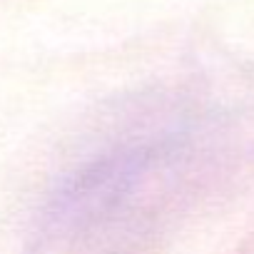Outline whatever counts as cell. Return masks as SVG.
<instances>
[{
    "label": "cell",
    "mask_w": 254,
    "mask_h": 254,
    "mask_svg": "<svg viewBox=\"0 0 254 254\" xmlns=\"http://www.w3.org/2000/svg\"><path fill=\"white\" fill-rule=\"evenodd\" d=\"M190 132L177 125L122 132L80 160L53 190L43 214L45 237H75L115 219L187 150Z\"/></svg>",
    "instance_id": "6da1fadb"
}]
</instances>
